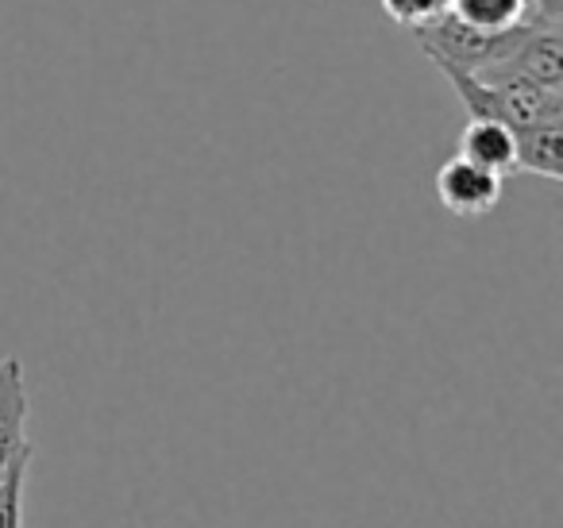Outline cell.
Wrapping results in <instances>:
<instances>
[{
    "label": "cell",
    "instance_id": "6",
    "mask_svg": "<svg viewBox=\"0 0 563 528\" xmlns=\"http://www.w3.org/2000/svg\"><path fill=\"white\" fill-rule=\"evenodd\" d=\"M452 20L478 32H506L529 20V0H452Z\"/></svg>",
    "mask_w": 563,
    "mask_h": 528
},
{
    "label": "cell",
    "instance_id": "1",
    "mask_svg": "<svg viewBox=\"0 0 563 528\" xmlns=\"http://www.w3.org/2000/svg\"><path fill=\"white\" fill-rule=\"evenodd\" d=\"M437 197L452 217H490L501 201V178L455 155L437 170Z\"/></svg>",
    "mask_w": 563,
    "mask_h": 528
},
{
    "label": "cell",
    "instance_id": "7",
    "mask_svg": "<svg viewBox=\"0 0 563 528\" xmlns=\"http://www.w3.org/2000/svg\"><path fill=\"white\" fill-rule=\"evenodd\" d=\"M32 459L35 448L27 443L9 463L4 479H0V528H24V486H27V471H32Z\"/></svg>",
    "mask_w": 563,
    "mask_h": 528
},
{
    "label": "cell",
    "instance_id": "4",
    "mask_svg": "<svg viewBox=\"0 0 563 528\" xmlns=\"http://www.w3.org/2000/svg\"><path fill=\"white\" fill-rule=\"evenodd\" d=\"M460 158L506 178L517 170V135L501 120H467L460 132Z\"/></svg>",
    "mask_w": 563,
    "mask_h": 528
},
{
    "label": "cell",
    "instance_id": "2",
    "mask_svg": "<svg viewBox=\"0 0 563 528\" xmlns=\"http://www.w3.org/2000/svg\"><path fill=\"white\" fill-rule=\"evenodd\" d=\"M483 78H529L544 89H563V40L555 24H537L517 51Z\"/></svg>",
    "mask_w": 563,
    "mask_h": 528
},
{
    "label": "cell",
    "instance_id": "9",
    "mask_svg": "<svg viewBox=\"0 0 563 528\" xmlns=\"http://www.w3.org/2000/svg\"><path fill=\"white\" fill-rule=\"evenodd\" d=\"M529 20H537V24H563V0H529Z\"/></svg>",
    "mask_w": 563,
    "mask_h": 528
},
{
    "label": "cell",
    "instance_id": "8",
    "mask_svg": "<svg viewBox=\"0 0 563 528\" xmlns=\"http://www.w3.org/2000/svg\"><path fill=\"white\" fill-rule=\"evenodd\" d=\"M383 12L406 32H429L452 16V0H383Z\"/></svg>",
    "mask_w": 563,
    "mask_h": 528
},
{
    "label": "cell",
    "instance_id": "5",
    "mask_svg": "<svg viewBox=\"0 0 563 528\" xmlns=\"http://www.w3.org/2000/svg\"><path fill=\"white\" fill-rule=\"evenodd\" d=\"M517 170L563 182V124L532 128L517 135Z\"/></svg>",
    "mask_w": 563,
    "mask_h": 528
},
{
    "label": "cell",
    "instance_id": "3",
    "mask_svg": "<svg viewBox=\"0 0 563 528\" xmlns=\"http://www.w3.org/2000/svg\"><path fill=\"white\" fill-rule=\"evenodd\" d=\"M27 417H32V394H27L24 359H0V479L9 463L27 448Z\"/></svg>",
    "mask_w": 563,
    "mask_h": 528
}]
</instances>
